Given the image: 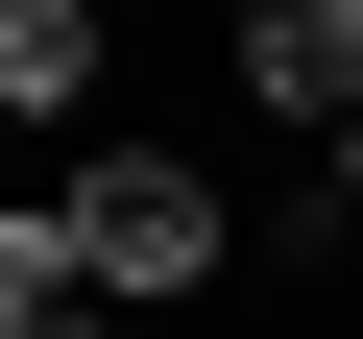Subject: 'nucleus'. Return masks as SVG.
Masks as SVG:
<instances>
[{"label": "nucleus", "mask_w": 363, "mask_h": 339, "mask_svg": "<svg viewBox=\"0 0 363 339\" xmlns=\"http://www.w3.org/2000/svg\"><path fill=\"white\" fill-rule=\"evenodd\" d=\"M218 25H242V0H218Z\"/></svg>", "instance_id": "39448f33"}, {"label": "nucleus", "mask_w": 363, "mask_h": 339, "mask_svg": "<svg viewBox=\"0 0 363 339\" xmlns=\"http://www.w3.org/2000/svg\"><path fill=\"white\" fill-rule=\"evenodd\" d=\"M121 73V25H97V0H0V121H73Z\"/></svg>", "instance_id": "7ed1b4c3"}, {"label": "nucleus", "mask_w": 363, "mask_h": 339, "mask_svg": "<svg viewBox=\"0 0 363 339\" xmlns=\"http://www.w3.org/2000/svg\"><path fill=\"white\" fill-rule=\"evenodd\" d=\"M218 73H242L267 121H315V145H339V121H363V0H242Z\"/></svg>", "instance_id": "f03ea898"}, {"label": "nucleus", "mask_w": 363, "mask_h": 339, "mask_svg": "<svg viewBox=\"0 0 363 339\" xmlns=\"http://www.w3.org/2000/svg\"><path fill=\"white\" fill-rule=\"evenodd\" d=\"M49 194H73V267H97V315H194V291L242 267V194H218L194 145H73Z\"/></svg>", "instance_id": "f257e3e1"}, {"label": "nucleus", "mask_w": 363, "mask_h": 339, "mask_svg": "<svg viewBox=\"0 0 363 339\" xmlns=\"http://www.w3.org/2000/svg\"><path fill=\"white\" fill-rule=\"evenodd\" d=\"M339 218H363V121H339Z\"/></svg>", "instance_id": "20e7f679"}]
</instances>
